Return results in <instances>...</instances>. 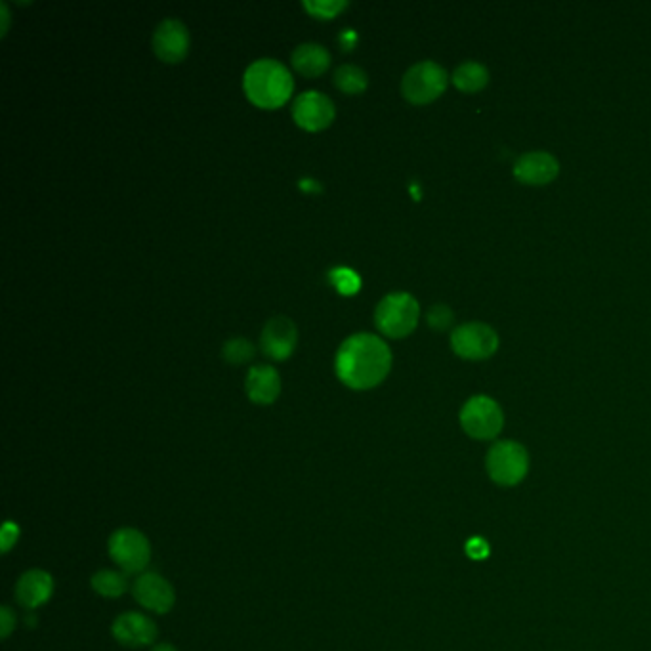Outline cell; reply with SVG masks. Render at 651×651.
Wrapping results in <instances>:
<instances>
[{"instance_id": "24", "label": "cell", "mask_w": 651, "mask_h": 651, "mask_svg": "<svg viewBox=\"0 0 651 651\" xmlns=\"http://www.w3.org/2000/svg\"><path fill=\"white\" fill-rule=\"evenodd\" d=\"M453 319H455V315H453L451 308L447 304H434L426 314V321L434 331L449 329Z\"/></svg>"}, {"instance_id": "15", "label": "cell", "mask_w": 651, "mask_h": 651, "mask_svg": "<svg viewBox=\"0 0 651 651\" xmlns=\"http://www.w3.org/2000/svg\"><path fill=\"white\" fill-rule=\"evenodd\" d=\"M245 390L252 403L270 405L281 394V377L272 365H256L247 375Z\"/></svg>"}, {"instance_id": "26", "label": "cell", "mask_w": 651, "mask_h": 651, "mask_svg": "<svg viewBox=\"0 0 651 651\" xmlns=\"http://www.w3.org/2000/svg\"><path fill=\"white\" fill-rule=\"evenodd\" d=\"M0 621H2V636H10V632L14 629V615L8 608H2L0 613Z\"/></svg>"}, {"instance_id": "7", "label": "cell", "mask_w": 651, "mask_h": 651, "mask_svg": "<svg viewBox=\"0 0 651 651\" xmlns=\"http://www.w3.org/2000/svg\"><path fill=\"white\" fill-rule=\"evenodd\" d=\"M451 348L462 359L482 361L499 350V335L487 323L470 321L451 333Z\"/></svg>"}, {"instance_id": "20", "label": "cell", "mask_w": 651, "mask_h": 651, "mask_svg": "<svg viewBox=\"0 0 651 651\" xmlns=\"http://www.w3.org/2000/svg\"><path fill=\"white\" fill-rule=\"evenodd\" d=\"M126 587V579L119 571L104 569L92 577V588L105 598H119L125 594Z\"/></svg>"}, {"instance_id": "21", "label": "cell", "mask_w": 651, "mask_h": 651, "mask_svg": "<svg viewBox=\"0 0 651 651\" xmlns=\"http://www.w3.org/2000/svg\"><path fill=\"white\" fill-rule=\"evenodd\" d=\"M254 346L247 338H241V336H235V338H230L226 340L224 348H222V357L226 363L230 365H243V363H249L252 357H254Z\"/></svg>"}, {"instance_id": "5", "label": "cell", "mask_w": 651, "mask_h": 651, "mask_svg": "<svg viewBox=\"0 0 651 651\" xmlns=\"http://www.w3.org/2000/svg\"><path fill=\"white\" fill-rule=\"evenodd\" d=\"M449 75L432 60L411 65L401 79V94L409 104L424 105L438 100L447 90Z\"/></svg>"}, {"instance_id": "3", "label": "cell", "mask_w": 651, "mask_h": 651, "mask_svg": "<svg viewBox=\"0 0 651 651\" xmlns=\"http://www.w3.org/2000/svg\"><path fill=\"white\" fill-rule=\"evenodd\" d=\"M419 317V302L413 294L390 293L378 302L375 325L384 336L405 338L417 329Z\"/></svg>"}, {"instance_id": "23", "label": "cell", "mask_w": 651, "mask_h": 651, "mask_svg": "<svg viewBox=\"0 0 651 651\" xmlns=\"http://www.w3.org/2000/svg\"><path fill=\"white\" fill-rule=\"evenodd\" d=\"M329 279L333 283L336 291L340 294H356L361 287V279L357 277L356 272L348 270V268H336L333 272L329 273Z\"/></svg>"}, {"instance_id": "22", "label": "cell", "mask_w": 651, "mask_h": 651, "mask_svg": "<svg viewBox=\"0 0 651 651\" xmlns=\"http://www.w3.org/2000/svg\"><path fill=\"white\" fill-rule=\"evenodd\" d=\"M304 10L314 16L317 20H333L340 12L348 8V2L344 0H306L302 2Z\"/></svg>"}, {"instance_id": "2", "label": "cell", "mask_w": 651, "mask_h": 651, "mask_svg": "<svg viewBox=\"0 0 651 651\" xmlns=\"http://www.w3.org/2000/svg\"><path fill=\"white\" fill-rule=\"evenodd\" d=\"M293 88L291 71L272 58L252 62L243 75V90L247 98L262 109H277L287 104Z\"/></svg>"}, {"instance_id": "1", "label": "cell", "mask_w": 651, "mask_h": 651, "mask_svg": "<svg viewBox=\"0 0 651 651\" xmlns=\"http://www.w3.org/2000/svg\"><path fill=\"white\" fill-rule=\"evenodd\" d=\"M392 369V352L377 335L348 336L335 357L336 377L352 390H371L384 382Z\"/></svg>"}, {"instance_id": "16", "label": "cell", "mask_w": 651, "mask_h": 651, "mask_svg": "<svg viewBox=\"0 0 651 651\" xmlns=\"http://www.w3.org/2000/svg\"><path fill=\"white\" fill-rule=\"evenodd\" d=\"M291 63H293L296 73H300L308 79H315V77H321L329 69L331 54L319 42H302L294 48L293 54H291Z\"/></svg>"}, {"instance_id": "9", "label": "cell", "mask_w": 651, "mask_h": 651, "mask_svg": "<svg viewBox=\"0 0 651 651\" xmlns=\"http://www.w3.org/2000/svg\"><path fill=\"white\" fill-rule=\"evenodd\" d=\"M335 115L336 109L333 100L317 90H308L294 100V123L308 132L325 130L335 121Z\"/></svg>"}, {"instance_id": "27", "label": "cell", "mask_w": 651, "mask_h": 651, "mask_svg": "<svg viewBox=\"0 0 651 651\" xmlns=\"http://www.w3.org/2000/svg\"><path fill=\"white\" fill-rule=\"evenodd\" d=\"M338 41L344 46V50H354L357 42V35L354 33V29H344V33L338 37Z\"/></svg>"}, {"instance_id": "13", "label": "cell", "mask_w": 651, "mask_h": 651, "mask_svg": "<svg viewBox=\"0 0 651 651\" xmlns=\"http://www.w3.org/2000/svg\"><path fill=\"white\" fill-rule=\"evenodd\" d=\"M134 598L155 613H167L174 606V590L157 573H144L134 583Z\"/></svg>"}, {"instance_id": "28", "label": "cell", "mask_w": 651, "mask_h": 651, "mask_svg": "<svg viewBox=\"0 0 651 651\" xmlns=\"http://www.w3.org/2000/svg\"><path fill=\"white\" fill-rule=\"evenodd\" d=\"M0 10H2V37L6 35V31H8V21H10V14H8V6H6V2H2L0 4Z\"/></svg>"}, {"instance_id": "19", "label": "cell", "mask_w": 651, "mask_h": 651, "mask_svg": "<svg viewBox=\"0 0 651 651\" xmlns=\"http://www.w3.org/2000/svg\"><path fill=\"white\" fill-rule=\"evenodd\" d=\"M333 84L344 94H361L369 84V77L361 67H357L354 63H344V65L336 67Z\"/></svg>"}, {"instance_id": "6", "label": "cell", "mask_w": 651, "mask_h": 651, "mask_svg": "<svg viewBox=\"0 0 651 651\" xmlns=\"http://www.w3.org/2000/svg\"><path fill=\"white\" fill-rule=\"evenodd\" d=\"M462 430L472 440H495L504 426V415L501 405L489 396H474L462 405L461 415Z\"/></svg>"}, {"instance_id": "8", "label": "cell", "mask_w": 651, "mask_h": 651, "mask_svg": "<svg viewBox=\"0 0 651 651\" xmlns=\"http://www.w3.org/2000/svg\"><path fill=\"white\" fill-rule=\"evenodd\" d=\"M109 554L113 562L126 573H138L144 571L149 564L151 546L144 533L123 527L111 535Z\"/></svg>"}, {"instance_id": "12", "label": "cell", "mask_w": 651, "mask_h": 651, "mask_svg": "<svg viewBox=\"0 0 651 651\" xmlns=\"http://www.w3.org/2000/svg\"><path fill=\"white\" fill-rule=\"evenodd\" d=\"M512 172L525 186H546L560 174V163L548 151H529L516 159Z\"/></svg>"}, {"instance_id": "29", "label": "cell", "mask_w": 651, "mask_h": 651, "mask_svg": "<svg viewBox=\"0 0 651 651\" xmlns=\"http://www.w3.org/2000/svg\"><path fill=\"white\" fill-rule=\"evenodd\" d=\"M151 651H176V648L174 646H168V644H161V646H157V648H153Z\"/></svg>"}, {"instance_id": "17", "label": "cell", "mask_w": 651, "mask_h": 651, "mask_svg": "<svg viewBox=\"0 0 651 651\" xmlns=\"http://www.w3.org/2000/svg\"><path fill=\"white\" fill-rule=\"evenodd\" d=\"M52 592H54L52 577L46 571H39V569L27 571L18 581V587H16V594H18L21 606L29 609L39 608L42 604H46L50 600Z\"/></svg>"}, {"instance_id": "4", "label": "cell", "mask_w": 651, "mask_h": 651, "mask_svg": "<svg viewBox=\"0 0 651 651\" xmlns=\"http://www.w3.org/2000/svg\"><path fill=\"white\" fill-rule=\"evenodd\" d=\"M485 468L489 478L497 485L514 487L524 482L529 472L527 449L518 441H495L487 451Z\"/></svg>"}, {"instance_id": "10", "label": "cell", "mask_w": 651, "mask_h": 651, "mask_svg": "<svg viewBox=\"0 0 651 651\" xmlns=\"http://www.w3.org/2000/svg\"><path fill=\"white\" fill-rule=\"evenodd\" d=\"M188 27L180 20H163L151 37V48L155 56L165 63H180L189 52Z\"/></svg>"}, {"instance_id": "25", "label": "cell", "mask_w": 651, "mask_h": 651, "mask_svg": "<svg viewBox=\"0 0 651 651\" xmlns=\"http://www.w3.org/2000/svg\"><path fill=\"white\" fill-rule=\"evenodd\" d=\"M18 537H20V529H18V525L12 524V522H6L4 527H2V537H0L2 552H8L12 546L16 545Z\"/></svg>"}, {"instance_id": "14", "label": "cell", "mask_w": 651, "mask_h": 651, "mask_svg": "<svg viewBox=\"0 0 651 651\" xmlns=\"http://www.w3.org/2000/svg\"><path fill=\"white\" fill-rule=\"evenodd\" d=\"M113 634L115 638L128 648H138V646H149L155 636H157V627L146 615L128 611L125 615L117 617L113 625Z\"/></svg>"}, {"instance_id": "18", "label": "cell", "mask_w": 651, "mask_h": 651, "mask_svg": "<svg viewBox=\"0 0 651 651\" xmlns=\"http://www.w3.org/2000/svg\"><path fill=\"white\" fill-rule=\"evenodd\" d=\"M453 84L466 94L480 92L489 83V69L480 62H462L451 75Z\"/></svg>"}, {"instance_id": "11", "label": "cell", "mask_w": 651, "mask_h": 651, "mask_svg": "<svg viewBox=\"0 0 651 651\" xmlns=\"http://www.w3.org/2000/svg\"><path fill=\"white\" fill-rule=\"evenodd\" d=\"M296 344H298V329L293 319L285 315H275L272 319H268V323L260 333V348L264 356L275 361H285L287 357L293 356Z\"/></svg>"}]
</instances>
